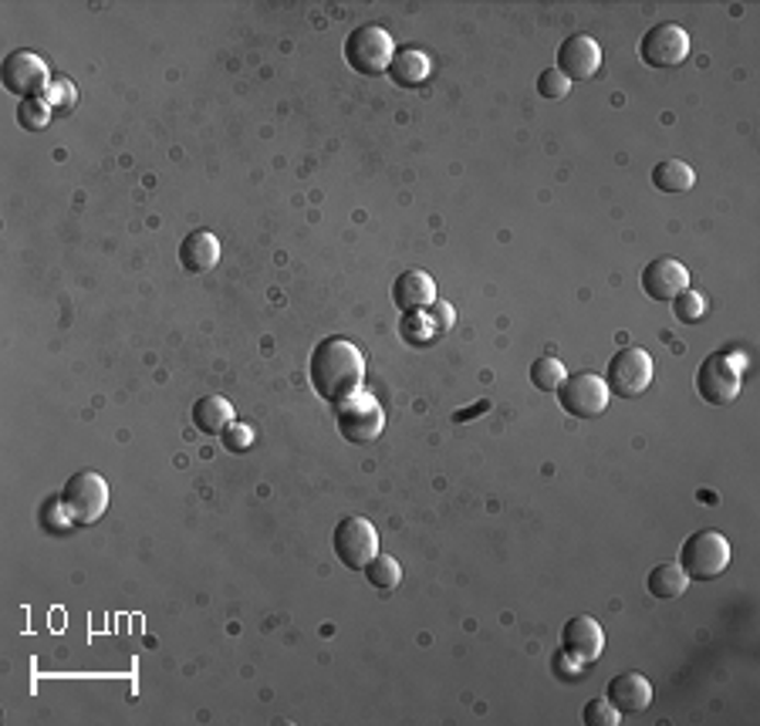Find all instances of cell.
<instances>
[{"label":"cell","mask_w":760,"mask_h":726,"mask_svg":"<svg viewBox=\"0 0 760 726\" xmlns=\"http://www.w3.org/2000/svg\"><path fill=\"white\" fill-rule=\"evenodd\" d=\"M220 442H223V447H227L230 453H247V450L254 447V429H251L247 423H237V419H233V423L223 429Z\"/></svg>","instance_id":"29"},{"label":"cell","mask_w":760,"mask_h":726,"mask_svg":"<svg viewBox=\"0 0 760 726\" xmlns=\"http://www.w3.org/2000/svg\"><path fill=\"white\" fill-rule=\"evenodd\" d=\"M646 588H649L653 598L669 601V598H679V595H683V591L690 588V578H687V572L679 568L676 561H666V564H656V568L649 572Z\"/></svg>","instance_id":"21"},{"label":"cell","mask_w":760,"mask_h":726,"mask_svg":"<svg viewBox=\"0 0 760 726\" xmlns=\"http://www.w3.org/2000/svg\"><path fill=\"white\" fill-rule=\"evenodd\" d=\"M0 78H4V89L21 99H42L45 89L51 85V71L45 58H37L27 48H18L0 65Z\"/></svg>","instance_id":"10"},{"label":"cell","mask_w":760,"mask_h":726,"mask_svg":"<svg viewBox=\"0 0 760 726\" xmlns=\"http://www.w3.org/2000/svg\"><path fill=\"white\" fill-rule=\"evenodd\" d=\"M395 58V42L385 27L379 24H362L345 37V61L366 78L385 74Z\"/></svg>","instance_id":"6"},{"label":"cell","mask_w":760,"mask_h":726,"mask_svg":"<svg viewBox=\"0 0 760 726\" xmlns=\"http://www.w3.org/2000/svg\"><path fill=\"white\" fill-rule=\"evenodd\" d=\"M108 483L102 473L95 470H78L68 476L65 491H61V504L71 517L74 528H89V523H95L105 507H108Z\"/></svg>","instance_id":"4"},{"label":"cell","mask_w":760,"mask_h":726,"mask_svg":"<svg viewBox=\"0 0 760 726\" xmlns=\"http://www.w3.org/2000/svg\"><path fill=\"white\" fill-rule=\"evenodd\" d=\"M42 99L51 105V112L68 115V112L74 108V102H78V92H74V85L68 82L65 74H58V78H51V85L45 89V95H42Z\"/></svg>","instance_id":"27"},{"label":"cell","mask_w":760,"mask_h":726,"mask_svg":"<svg viewBox=\"0 0 760 726\" xmlns=\"http://www.w3.org/2000/svg\"><path fill=\"white\" fill-rule=\"evenodd\" d=\"M638 58L649 68H679L690 58V34L672 21H663L638 42Z\"/></svg>","instance_id":"11"},{"label":"cell","mask_w":760,"mask_h":726,"mask_svg":"<svg viewBox=\"0 0 760 726\" xmlns=\"http://www.w3.org/2000/svg\"><path fill=\"white\" fill-rule=\"evenodd\" d=\"M217 261H220V240H217V233L193 230V233L183 237V244H180V264H183V270L207 274V270L217 267Z\"/></svg>","instance_id":"17"},{"label":"cell","mask_w":760,"mask_h":726,"mask_svg":"<svg viewBox=\"0 0 760 726\" xmlns=\"http://www.w3.org/2000/svg\"><path fill=\"white\" fill-rule=\"evenodd\" d=\"M696 183V173L683 159H663V163L653 166V186L659 193H690Z\"/></svg>","instance_id":"20"},{"label":"cell","mask_w":760,"mask_h":726,"mask_svg":"<svg viewBox=\"0 0 760 726\" xmlns=\"http://www.w3.org/2000/svg\"><path fill=\"white\" fill-rule=\"evenodd\" d=\"M565 379H568V369L557 358H551V355H541L534 366H531V382L541 392H557V385H562Z\"/></svg>","instance_id":"24"},{"label":"cell","mask_w":760,"mask_h":726,"mask_svg":"<svg viewBox=\"0 0 760 726\" xmlns=\"http://www.w3.org/2000/svg\"><path fill=\"white\" fill-rule=\"evenodd\" d=\"M687 288H690V270L676 257H653V264H646L643 270V291L653 301H672Z\"/></svg>","instance_id":"14"},{"label":"cell","mask_w":760,"mask_h":726,"mask_svg":"<svg viewBox=\"0 0 760 726\" xmlns=\"http://www.w3.org/2000/svg\"><path fill=\"white\" fill-rule=\"evenodd\" d=\"M366 578H369L372 588L392 591L399 581H403V564H399L392 554H376V557L366 564Z\"/></svg>","instance_id":"23"},{"label":"cell","mask_w":760,"mask_h":726,"mask_svg":"<svg viewBox=\"0 0 760 726\" xmlns=\"http://www.w3.org/2000/svg\"><path fill=\"white\" fill-rule=\"evenodd\" d=\"M568 89H572V82H568V78L562 74V71H557V68H548L541 78H538V92L544 95V99H565L568 95Z\"/></svg>","instance_id":"30"},{"label":"cell","mask_w":760,"mask_h":726,"mask_svg":"<svg viewBox=\"0 0 760 726\" xmlns=\"http://www.w3.org/2000/svg\"><path fill=\"white\" fill-rule=\"evenodd\" d=\"M562 653L575 666H581V669H588L591 662H598V659H602V653H606V632H602V625H598L591 615L568 619L565 629H562Z\"/></svg>","instance_id":"12"},{"label":"cell","mask_w":760,"mask_h":726,"mask_svg":"<svg viewBox=\"0 0 760 726\" xmlns=\"http://www.w3.org/2000/svg\"><path fill=\"white\" fill-rule=\"evenodd\" d=\"M392 301L399 311H423L436 301V280L426 270H403L392 285Z\"/></svg>","instance_id":"16"},{"label":"cell","mask_w":760,"mask_h":726,"mask_svg":"<svg viewBox=\"0 0 760 726\" xmlns=\"http://www.w3.org/2000/svg\"><path fill=\"white\" fill-rule=\"evenodd\" d=\"M233 406H230V399L210 392V395H199L193 402V426L204 433V436H223V429L233 423Z\"/></svg>","instance_id":"18"},{"label":"cell","mask_w":760,"mask_h":726,"mask_svg":"<svg viewBox=\"0 0 760 726\" xmlns=\"http://www.w3.org/2000/svg\"><path fill=\"white\" fill-rule=\"evenodd\" d=\"M706 311H710L706 298H703L700 291H693V288H687L683 295L672 298V314H676L679 321H683V325H696V321L706 318Z\"/></svg>","instance_id":"26"},{"label":"cell","mask_w":760,"mask_h":726,"mask_svg":"<svg viewBox=\"0 0 760 726\" xmlns=\"http://www.w3.org/2000/svg\"><path fill=\"white\" fill-rule=\"evenodd\" d=\"M730 541L716 531H696L679 548V568L690 581H713L730 568Z\"/></svg>","instance_id":"3"},{"label":"cell","mask_w":760,"mask_h":726,"mask_svg":"<svg viewBox=\"0 0 760 726\" xmlns=\"http://www.w3.org/2000/svg\"><path fill=\"white\" fill-rule=\"evenodd\" d=\"M487 410H491V402H476L473 410H467V413H457L453 419H457V423H467L470 416H480V413H487Z\"/></svg>","instance_id":"32"},{"label":"cell","mask_w":760,"mask_h":726,"mask_svg":"<svg viewBox=\"0 0 760 726\" xmlns=\"http://www.w3.org/2000/svg\"><path fill=\"white\" fill-rule=\"evenodd\" d=\"M557 71H562L568 82H588V78L602 71V48H598V42L588 34H572L568 42H562V48H557Z\"/></svg>","instance_id":"13"},{"label":"cell","mask_w":760,"mask_h":726,"mask_svg":"<svg viewBox=\"0 0 760 726\" xmlns=\"http://www.w3.org/2000/svg\"><path fill=\"white\" fill-rule=\"evenodd\" d=\"M740 382H744V358L730 352L706 355L696 369V392L710 406H730L740 395Z\"/></svg>","instance_id":"5"},{"label":"cell","mask_w":760,"mask_h":726,"mask_svg":"<svg viewBox=\"0 0 760 726\" xmlns=\"http://www.w3.org/2000/svg\"><path fill=\"white\" fill-rule=\"evenodd\" d=\"M18 123L27 132H42L51 123V105L45 99H21L18 102Z\"/></svg>","instance_id":"25"},{"label":"cell","mask_w":760,"mask_h":726,"mask_svg":"<svg viewBox=\"0 0 760 726\" xmlns=\"http://www.w3.org/2000/svg\"><path fill=\"white\" fill-rule=\"evenodd\" d=\"M399 89H419L426 78H429V58L416 48H403L395 51L389 71H385Z\"/></svg>","instance_id":"19"},{"label":"cell","mask_w":760,"mask_h":726,"mask_svg":"<svg viewBox=\"0 0 760 726\" xmlns=\"http://www.w3.org/2000/svg\"><path fill=\"white\" fill-rule=\"evenodd\" d=\"M609 703L622 713V716H635L646 713L653 706V682L643 672H619L609 682Z\"/></svg>","instance_id":"15"},{"label":"cell","mask_w":760,"mask_h":726,"mask_svg":"<svg viewBox=\"0 0 760 726\" xmlns=\"http://www.w3.org/2000/svg\"><path fill=\"white\" fill-rule=\"evenodd\" d=\"M332 544H335V554L345 568L366 572V564L379 554V531H376V523L366 517H345V520H338Z\"/></svg>","instance_id":"9"},{"label":"cell","mask_w":760,"mask_h":726,"mask_svg":"<svg viewBox=\"0 0 760 726\" xmlns=\"http://www.w3.org/2000/svg\"><path fill=\"white\" fill-rule=\"evenodd\" d=\"M335 426L342 433V439L362 447V442H376L385 429V410L382 402L366 392L355 389L352 395H345L342 402H335Z\"/></svg>","instance_id":"2"},{"label":"cell","mask_w":760,"mask_h":726,"mask_svg":"<svg viewBox=\"0 0 760 726\" xmlns=\"http://www.w3.org/2000/svg\"><path fill=\"white\" fill-rule=\"evenodd\" d=\"M581 719H585V726H619L622 713L609 703V696H595V700L585 703Z\"/></svg>","instance_id":"28"},{"label":"cell","mask_w":760,"mask_h":726,"mask_svg":"<svg viewBox=\"0 0 760 726\" xmlns=\"http://www.w3.org/2000/svg\"><path fill=\"white\" fill-rule=\"evenodd\" d=\"M399 332H403V338L413 342V345H429V342H436V338H444V335H439V325H436V318H433L429 308L410 311V314L403 318V325H399Z\"/></svg>","instance_id":"22"},{"label":"cell","mask_w":760,"mask_h":726,"mask_svg":"<svg viewBox=\"0 0 760 726\" xmlns=\"http://www.w3.org/2000/svg\"><path fill=\"white\" fill-rule=\"evenodd\" d=\"M653 376H656V366H653V355L646 348H622L615 352V358L609 361V372H606V385L612 395H622V399H635L643 395L649 385H653Z\"/></svg>","instance_id":"8"},{"label":"cell","mask_w":760,"mask_h":726,"mask_svg":"<svg viewBox=\"0 0 760 726\" xmlns=\"http://www.w3.org/2000/svg\"><path fill=\"white\" fill-rule=\"evenodd\" d=\"M308 379H311V389L322 395L325 402H342L355 389H362L366 358H362V352H358L355 342H348L342 335L322 338L311 352Z\"/></svg>","instance_id":"1"},{"label":"cell","mask_w":760,"mask_h":726,"mask_svg":"<svg viewBox=\"0 0 760 726\" xmlns=\"http://www.w3.org/2000/svg\"><path fill=\"white\" fill-rule=\"evenodd\" d=\"M609 399L612 392L606 379L595 372H575L557 385V402H562V410L575 419H598L609 410Z\"/></svg>","instance_id":"7"},{"label":"cell","mask_w":760,"mask_h":726,"mask_svg":"<svg viewBox=\"0 0 760 726\" xmlns=\"http://www.w3.org/2000/svg\"><path fill=\"white\" fill-rule=\"evenodd\" d=\"M429 311H433V318H436V325H439V335H447L450 329H453V321H457V314H453V304H447V301H433L429 304Z\"/></svg>","instance_id":"31"}]
</instances>
